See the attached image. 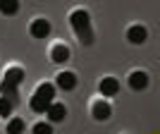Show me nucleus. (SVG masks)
Wrapping results in <instances>:
<instances>
[{
	"mask_svg": "<svg viewBox=\"0 0 160 134\" xmlns=\"http://www.w3.org/2000/svg\"><path fill=\"white\" fill-rule=\"evenodd\" d=\"M98 91L103 96H115L117 91H120V81L115 79V77H105V79L98 81Z\"/></svg>",
	"mask_w": 160,
	"mask_h": 134,
	"instance_id": "nucleus-6",
	"label": "nucleus"
},
{
	"mask_svg": "<svg viewBox=\"0 0 160 134\" xmlns=\"http://www.w3.org/2000/svg\"><path fill=\"white\" fill-rule=\"evenodd\" d=\"M12 113V100H7L0 96V117H7V115Z\"/></svg>",
	"mask_w": 160,
	"mask_h": 134,
	"instance_id": "nucleus-17",
	"label": "nucleus"
},
{
	"mask_svg": "<svg viewBox=\"0 0 160 134\" xmlns=\"http://www.w3.org/2000/svg\"><path fill=\"white\" fill-rule=\"evenodd\" d=\"M17 10H19V3H14V0H10V3H2V5H0V12H2V14H14Z\"/></svg>",
	"mask_w": 160,
	"mask_h": 134,
	"instance_id": "nucleus-15",
	"label": "nucleus"
},
{
	"mask_svg": "<svg viewBox=\"0 0 160 134\" xmlns=\"http://www.w3.org/2000/svg\"><path fill=\"white\" fill-rule=\"evenodd\" d=\"M129 86H132L134 91L146 89V86H148V74L143 72V70H134V72L129 74Z\"/></svg>",
	"mask_w": 160,
	"mask_h": 134,
	"instance_id": "nucleus-5",
	"label": "nucleus"
},
{
	"mask_svg": "<svg viewBox=\"0 0 160 134\" xmlns=\"http://www.w3.org/2000/svg\"><path fill=\"white\" fill-rule=\"evenodd\" d=\"M27 129V122L22 120V117H12V120L7 122V134H22Z\"/></svg>",
	"mask_w": 160,
	"mask_h": 134,
	"instance_id": "nucleus-14",
	"label": "nucleus"
},
{
	"mask_svg": "<svg viewBox=\"0 0 160 134\" xmlns=\"http://www.w3.org/2000/svg\"><path fill=\"white\" fill-rule=\"evenodd\" d=\"M69 24H72L74 34L79 36V41L84 46H91L93 43V31H91V17H88L86 10H74L69 14Z\"/></svg>",
	"mask_w": 160,
	"mask_h": 134,
	"instance_id": "nucleus-1",
	"label": "nucleus"
},
{
	"mask_svg": "<svg viewBox=\"0 0 160 134\" xmlns=\"http://www.w3.org/2000/svg\"><path fill=\"white\" fill-rule=\"evenodd\" d=\"M0 96L7 100H17L19 98V94H17V86H12V84H7V81H0Z\"/></svg>",
	"mask_w": 160,
	"mask_h": 134,
	"instance_id": "nucleus-12",
	"label": "nucleus"
},
{
	"mask_svg": "<svg viewBox=\"0 0 160 134\" xmlns=\"http://www.w3.org/2000/svg\"><path fill=\"white\" fill-rule=\"evenodd\" d=\"M36 96H41V98H46V100L55 98V86L48 84V81H43V84H38V89H36ZM50 103H53V100H50Z\"/></svg>",
	"mask_w": 160,
	"mask_h": 134,
	"instance_id": "nucleus-13",
	"label": "nucleus"
},
{
	"mask_svg": "<svg viewBox=\"0 0 160 134\" xmlns=\"http://www.w3.org/2000/svg\"><path fill=\"white\" fill-rule=\"evenodd\" d=\"M50 60L53 62H67L69 60V48H67L65 43H55V46L50 48Z\"/></svg>",
	"mask_w": 160,
	"mask_h": 134,
	"instance_id": "nucleus-8",
	"label": "nucleus"
},
{
	"mask_svg": "<svg viewBox=\"0 0 160 134\" xmlns=\"http://www.w3.org/2000/svg\"><path fill=\"white\" fill-rule=\"evenodd\" d=\"M46 117H48L50 122H62V120L67 117V108L62 106V103H53V106L48 108Z\"/></svg>",
	"mask_w": 160,
	"mask_h": 134,
	"instance_id": "nucleus-9",
	"label": "nucleus"
},
{
	"mask_svg": "<svg viewBox=\"0 0 160 134\" xmlns=\"http://www.w3.org/2000/svg\"><path fill=\"white\" fill-rule=\"evenodd\" d=\"M22 79H24V70H22V67H17V65L7 67V70H5V74H2V81L12 84V86H19V84H22Z\"/></svg>",
	"mask_w": 160,
	"mask_h": 134,
	"instance_id": "nucleus-4",
	"label": "nucleus"
},
{
	"mask_svg": "<svg viewBox=\"0 0 160 134\" xmlns=\"http://www.w3.org/2000/svg\"><path fill=\"white\" fill-rule=\"evenodd\" d=\"M91 115H93L96 120H108V117L112 115V108H110V103H108L105 98H98V100H93V106H91Z\"/></svg>",
	"mask_w": 160,
	"mask_h": 134,
	"instance_id": "nucleus-2",
	"label": "nucleus"
},
{
	"mask_svg": "<svg viewBox=\"0 0 160 134\" xmlns=\"http://www.w3.org/2000/svg\"><path fill=\"white\" fill-rule=\"evenodd\" d=\"M31 132H33V134H53V127H50L48 122H36Z\"/></svg>",
	"mask_w": 160,
	"mask_h": 134,
	"instance_id": "nucleus-16",
	"label": "nucleus"
},
{
	"mask_svg": "<svg viewBox=\"0 0 160 134\" xmlns=\"http://www.w3.org/2000/svg\"><path fill=\"white\" fill-rule=\"evenodd\" d=\"M29 106H31V110H33V113H48V108L53 106V103L33 94V96H31V100H29Z\"/></svg>",
	"mask_w": 160,
	"mask_h": 134,
	"instance_id": "nucleus-11",
	"label": "nucleus"
},
{
	"mask_svg": "<svg viewBox=\"0 0 160 134\" xmlns=\"http://www.w3.org/2000/svg\"><path fill=\"white\" fill-rule=\"evenodd\" d=\"M0 5H2V3H0Z\"/></svg>",
	"mask_w": 160,
	"mask_h": 134,
	"instance_id": "nucleus-18",
	"label": "nucleus"
},
{
	"mask_svg": "<svg viewBox=\"0 0 160 134\" xmlns=\"http://www.w3.org/2000/svg\"><path fill=\"white\" fill-rule=\"evenodd\" d=\"M146 36H148V31H146V27H141V24H134V27L127 29V39L132 41V43H143Z\"/></svg>",
	"mask_w": 160,
	"mask_h": 134,
	"instance_id": "nucleus-10",
	"label": "nucleus"
},
{
	"mask_svg": "<svg viewBox=\"0 0 160 134\" xmlns=\"http://www.w3.org/2000/svg\"><path fill=\"white\" fill-rule=\"evenodd\" d=\"M29 31H31L33 39H46L48 34H50V22L48 19H33L31 27H29Z\"/></svg>",
	"mask_w": 160,
	"mask_h": 134,
	"instance_id": "nucleus-3",
	"label": "nucleus"
},
{
	"mask_svg": "<svg viewBox=\"0 0 160 134\" xmlns=\"http://www.w3.org/2000/svg\"><path fill=\"white\" fill-rule=\"evenodd\" d=\"M55 84H58L62 91H72V89L77 86V74H74V72H60Z\"/></svg>",
	"mask_w": 160,
	"mask_h": 134,
	"instance_id": "nucleus-7",
	"label": "nucleus"
}]
</instances>
